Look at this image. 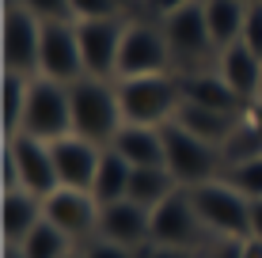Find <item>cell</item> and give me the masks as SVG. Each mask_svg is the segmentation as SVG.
<instances>
[{"mask_svg": "<svg viewBox=\"0 0 262 258\" xmlns=\"http://www.w3.org/2000/svg\"><path fill=\"white\" fill-rule=\"evenodd\" d=\"M129 175H133V167L114 148H103V159H99V171H95V182H92V198L99 205L125 201L129 198Z\"/></svg>", "mask_w": 262, "mask_h": 258, "instance_id": "7402d4cb", "label": "cell"}, {"mask_svg": "<svg viewBox=\"0 0 262 258\" xmlns=\"http://www.w3.org/2000/svg\"><path fill=\"white\" fill-rule=\"evenodd\" d=\"M243 4H255V0H243Z\"/></svg>", "mask_w": 262, "mask_h": 258, "instance_id": "d590c367", "label": "cell"}, {"mask_svg": "<svg viewBox=\"0 0 262 258\" xmlns=\"http://www.w3.org/2000/svg\"><path fill=\"white\" fill-rule=\"evenodd\" d=\"M34 140H53L72 137V103H69V87L53 84V80L38 76L31 80V91H27V110H23V129Z\"/></svg>", "mask_w": 262, "mask_h": 258, "instance_id": "277c9868", "label": "cell"}, {"mask_svg": "<svg viewBox=\"0 0 262 258\" xmlns=\"http://www.w3.org/2000/svg\"><path fill=\"white\" fill-rule=\"evenodd\" d=\"M190 201H194V213L202 220L205 232L213 236H224V239H247V205L251 201L243 198L232 182H202V186H190Z\"/></svg>", "mask_w": 262, "mask_h": 258, "instance_id": "3957f363", "label": "cell"}, {"mask_svg": "<svg viewBox=\"0 0 262 258\" xmlns=\"http://www.w3.org/2000/svg\"><path fill=\"white\" fill-rule=\"evenodd\" d=\"M42 198L27 190H12L4 194V205H0V228H4V243L8 247H19L34 228L42 224Z\"/></svg>", "mask_w": 262, "mask_h": 258, "instance_id": "d6986e66", "label": "cell"}, {"mask_svg": "<svg viewBox=\"0 0 262 258\" xmlns=\"http://www.w3.org/2000/svg\"><path fill=\"white\" fill-rule=\"evenodd\" d=\"M69 103H72V133L99 145V148H111V140L125 126L122 106H118V91L106 80L84 76L76 84H69Z\"/></svg>", "mask_w": 262, "mask_h": 258, "instance_id": "6da1fadb", "label": "cell"}, {"mask_svg": "<svg viewBox=\"0 0 262 258\" xmlns=\"http://www.w3.org/2000/svg\"><path fill=\"white\" fill-rule=\"evenodd\" d=\"M160 27H164V38L171 46V57L183 61V65H198V61H205L216 50L213 34H209V23H205L202 0H194V4L171 12L167 19H160Z\"/></svg>", "mask_w": 262, "mask_h": 258, "instance_id": "30bf717a", "label": "cell"}, {"mask_svg": "<svg viewBox=\"0 0 262 258\" xmlns=\"http://www.w3.org/2000/svg\"><path fill=\"white\" fill-rule=\"evenodd\" d=\"M23 8L42 23H61V19H72V8L69 0H23Z\"/></svg>", "mask_w": 262, "mask_h": 258, "instance_id": "4316f807", "label": "cell"}, {"mask_svg": "<svg viewBox=\"0 0 262 258\" xmlns=\"http://www.w3.org/2000/svg\"><path fill=\"white\" fill-rule=\"evenodd\" d=\"M228 182L236 186L243 198H262V156H251V159L232 163Z\"/></svg>", "mask_w": 262, "mask_h": 258, "instance_id": "484cf974", "label": "cell"}, {"mask_svg": "<svg viewBox=\"0 0 262 258\" xmlns=\"http://www.w3.org/2000/svg\"><path fill=\"white\" fill-rule=\"evenodd\" d=\"M205 228L194 213V201L186 190H175L167 201L152 209V243L156 247H175V251H198L205 243Z\"/></svg>", "mask_w": 262, "mask_h": 258, "instance_id": "ba28073f", "label": "cell"}, {"mask_svg": "<svg viewBox=\"0 0 262 258\" xmlns=\"http://www.w3.org/2000/svg\"><path fill=\"white\" fill-rule=\"evenodd\" d=\"M80 258H141V251L118 247V243H111V239H92V243L80 251Z\"/></svg>", "mask_w": 262, "mask_h": 258, "instance_id": "f546056e", "label": "cell"}, {"mask_svg": "<svg viewBox=\"0 0 262 258\" xmlns=\"http://www.w3.org/2000/svg\"><path fill=\"white\" fill-rule=\"evenodd\" d=\"M141 258H198V251H175V247H156L148 243L141 251Z\"/></svg>", "mask_w": 262, "mask_h": 258, "instance_id": "1f68e13d", "label": "cell"}, {"mask_svg": "<svg viewBox=\"0 0 262 258\" xmlns=\"http://www.w3.org/2000/svg\"><path fill=\"white\" fill-rule=\"evenodd\" d=\"M72 8V19H114L118 15V4L114 0H69Z\"/></svg>", "mask_w": 262, "mask_h": 258, "instance_id": "83f0119b", "label": "cell"}, {"mask_svg": "<svg viewBox=\"0 0 262 258\" xmlns=\"http://www.w3.org/2000/svg\"><path fill=\"white\" fill-rule=\"evenodd\" d=\"M160 133H164V167L175 175V182L183 186V190L202 186V182L213 179L216 163H221L213 145L198 140L194 133H186L183 126H175V122L160 126Z\"/></svg>", "mask_w": 262, "mask_h": 258, "instance_id": "5b68a950", "label": "cell"}, {"mask_svg": "<svg viewBox=\"0 0 262 258\" xmlns=\"http://www.w3.org/2000/svg\"><path fill=\"white\" fill-rule=\"evenodd\" d=\"M114 91H118V106L122 118L129 126H167L175 118L179 103V80L175 76H137V80H114Z\"/></svg>", "mask_w": 262, "mask_h": 258, "instance_id": "7a4b0ae2", "label": "cell"}, {"mask_svg": "<svg viewBox=\"0 0 262 258\" xmlns=\"http://www.w3.org/2000/svg\"><path fill=\"white\" fill-rule=\"evenodd\" d=\"M69 258H80V254H69Z\"/></svg>", "mask_w": 262, "mask_h": 258, "instance_id": "8d00e7d4", "label": "cell"}, {"mask_svg": "<svg viewBox=\"0 0 262 258\" xmlns=\"http://www.w3.org/2000/svg\"><path fill=\"white\" fill-rule=\"evenodd\" d=\"M4 258H23V251L19 247H4Z\"/></svg>", "mask_w": 262, "mask_h": 258, "instance_id": "836d02e7", "label": "cell"}, {"mask_svg": "<svg viewBox=\"0 0 262 258\" xmlns=\"http://www.w3.org/2000/svg\"><path fill=\"white\" fill-rule=\"evenodd\" d=\"M171 46L164 38V27L152 23H129L122 34L118 50V80H137V76H164L171 65Z\"/></svg>", "mask_w": 262, "mask_h": 258, "instance_id": "8992f818", "label": "cell"}, {"mask_svg": "<svg viewBox=\"0 0 262 258\" xmlns=\"http://www.w3.org/2000/svg\"><path fill=\"white\" fill-rule=\"evenodd\" d=\"M19 251H23V258H69L72 254L69 236L61 232V228H53L46 217H42V224L19 243Z\"/></svg>", "mask_w": 262, "mask_h": 258, "instance_id": "cb8c5ba5", "label": "cell"}, {"mask_svg": "<svg viewBox=\"0 0 262 258\" xmlns=\"http://www.w3.org/2000/svg\"><path fill=\"white\" fill-rule=\"evenodd\" d=\"M239 42L262 61V0L247 4V23H243V38Z\"/></svg>", "mask_w": 262, "mask_h": 258, "instance_id": "f1b7e54d", "label": "cell"}, {"mask_svg": "<svg viewBox=\"0 0 262 258\" xmlns=\"http://www.w3.org/2000/svg\"><path fill=\"white\" fill-rule=\"evenodd\" d=\"M38 76L53 80V84H65V87L88 76L84 73V53H80V38H76V19L42 23Z\"/></svg>", "mask_w": 262, "mask_h": 258, "instance_id": "52a82bcc", "label": "cell"}, {"mask_svg": "<svg viewBox=\"0 0 262 258\" xmlns=\"http://www.w3.org/2000/svg\"><path fill=\"white\" fill-rule=\"evenodd\" d=\"M247 239L262 243V198H247Z\"/></svg>", "mask_w": 262, "mask_h": 258, "instance_id": "4dcf8cb0", "label": "cell"}, {"mask_svg": "<svg viewBox=\"0 0 262 258\" xmlns=\"http://www.w3.org/2000/svg\"><path fill=\"white\" fill-rule=\"evenodd\" d=\"M50 152H53V167H57V182L61 186L92 194V182H95V171H99V159H103V148L72 133V137L53 140Z\"/></svg>", "mask_w": 262, "mask_h": 258, "instance_id": "9a60e30c", "label": "cell"}, {"mask_svg": "<svg viewBox=\"0 0 262 258\" xmlns=\"http://www.w3.org/2000/svg\"><path fill=\"white\" fill-rule=\"evenodd\" d=\"M111 148L129 167H164V133L152 126H129L125 122L118 137L111 140Z\"/></svg>", "mask_w": 262, "mask_h": 258, "instance_id": "ac0fdd59", "label": "cell"}, {"mask_svg": "<svg viewBox=\"0 0 262 258\" xmlns=\"http://www.w3.org/2000/svg\"><path fill=\"white\" fill-rule=\"evenodd\" d=\"M175 126H183L186 133H194L198 140H205V145H224V140H232V118L228 114H216V110H205V106H194V103H179L175 110Z\"/></svg>", "mask_w": 262, "mask_h": 258, "instance_id": "44dd1931", "label": "cell"}, {"mask_svg": "<svg viewBox=\"0 0 262 258\" xmlns=\"http://www.w3.org/2000/svg\"><path fill=\"white\" fill-rule=\"evenodd\" d=\"M27 91L31 80L19 73H4V133L15 137L23 129V110H27Z\"/></svg>", "mask_w": 262, "mask_h": 258, "instance_id": "d4e9b609", "label": "cell"}, {"mask_svg": "<svg viewBox=\"0 0 262 258\" xmlns=\"http://www.w3.org/2000/svg\"><path fill=\"white\" fill-rule=\"evenodd\" d=\"M179 95L183 103H194V106H205V110H216V114H228L236 118V110L243 106V99L224 84L221 73H190L179 80Z\"/></svg>", "mask_w": 262, "mask_h": 258, "instance_id": "2e32d148", "label": "cell"}, {"mask_svg": "<svg viewBox=\"0 0 262 258\" xmlns=\"http://www.w3.org/2000/svg\"><path fill=\"white\" fill-rule=\"evenodd\" d=\"M99 239H111L129 251H144L152 243V213L133 205L129 198L114 205H99Z\"/></svg>", "mask_w": 262, "mask_h": 258, "instance_id": "5bb4252c", "label": "cell"}, {"mask_svg": "<svg viewBox=\"0 0 262 258\" xmlns=\"http://www.w3.org/2000/svg\"><path fill=\"white\" fill-rule=\"evenodd\" d=\"M202 8H205V23H209L216 53L243 38V23H247V4L243 0H202Z\"/></svg>", "mask_w": 262, "mask_h": 258, "instance_id": "ffe728a7", "label": "cell"}, {"mask_svg": "<svg viewBox=\"0 0 262 258\" xmlns=\"http://www.w3.org/2000/svg\"><path fill=\"white\" fill-rule=\"evenodd\" d=\"M8 148H12V156H15V167H19V190L34 194V198H42V201H46L53 190H61L57 167H53V152H50L46 140L15 133V137H8Z\"/></svg>", "mask_w": 262, "mask_h": 258, "instance_id": "7c38bea8", "label": "cell"}, {"mask_svg": "<svg viewBox=\"0 0 262 258\" xmlns=\"http://www.w3.org/2000/svg\"><path fill=\"white\" fill-rule=\"evenodd\" d=\"M0 46H4V73H19V76L38 73L42 19H34L27 8H8L4 31H0Z\"/></svg>", "mask_w": 262, "mask_h": 258, "instance_id": "8fae6325", "label": "cell"}, {"mask_svg": "<svg viewBox=\"0 0 262 258\" xmlns=\"http://www.w3.org/2000/svg\"><path fill=\"white\" fill-rule=\"evenodd\" d=\"M186 4H194V0H148V8L160 15V19H167L171 12H179V8H186Z\"/></svg>", "mask_w": 262, "mask_h": 258, "instance_id": "d6a6232c", "label": "cell"}, {"mask_svg": "<svg viewBox=\"0 0 262 258\" xmlns=\"http://www.w3.org/2000/svg\"><path fill=\"white\" fill-rule=\"evenodd\" d=\"M114 4H118V12H125V8H129L133 0H114Z\"/></svg>", "mask_w": 262, "mask_h": 258, "instance_id": "e575fe53", "label": "cell"}, {"mask_svg": "<svg viewBox=\"0 0 262 258\" xmlns=\"http://www.w3.org/2000/svg\"><path fill=\"white\" fill-rule=\"evenodd\" d=\"M42 213L53 228H61L69 239H84L99 232V201L88 190H53L46 201H42Z\"/></svg>", "mask_w": 262, "mask_h": 258, "instance_id": "4fadbf2b", "label": "cell"}, {"mask_svg": "<svg viewBox=\"0 0 262 258\" xmlns=\"http://www.w3.org/2000/svg\"><path fill=\"white\" fill-rule=\"evenodd\" d=\"M175 190H183V186L175 182V175L167 167H133V175H129V201L148 213L160 201H167Z\"/></svg>", "mask_w": 262, "mask_h": 258, "instance_id": "603a6c76", "label": "cell"}, {"mask_svg": "<svg viewBox=\"0 0 262 258\" xmlns=\"http://www.w3.org/2000/svg\"><path fill=\"white\" fill-rule=\"evenodd\" d=\"M216 73L224 76V84H228L243 103H251L258 95V87H262V61L243 46V42L216 53Z\"/></svg>", "mask_w": 262, "mask_h": 258, "instance_id": "e0dca14e", "label": "cell"}, {"mask_svg": "<svg viewBox=\"0 0 262 258\" xmlns=\"http://www.w3.org/2000/svg\"><path fill=\"white\" fill-rule=\"evenodd\" d=\"M122 19H84L76 23L80 53H84V73L92 80H118V50H122Z\"/></svg>", "mask_w": 262, "mask_h": 258, "instance_id": "9c48e42d", "label": "cell"}]
</instances>
